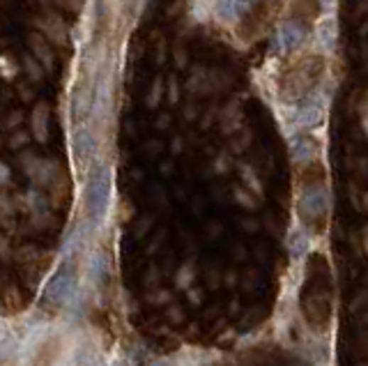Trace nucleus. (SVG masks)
Listing matches in <instances>:
<instances>
[{"label":"nucleus","instance_id":"nucleus-1","mask_svg":"<svg viewBox=\"0 0 368 366\" xmlns=\"http://www.w3.org/2000/svg\"><path fill=\"white\" fill-rule=\"evenodd\" d=\"M111 205V171L109 166H97L90 173L88 187H85V212L92 224H99Z\"/></svg>","mask_w":368,"mask_h":366},{"label":"nucleus","instance_id":"nucleus-2","mask_svg":"<svg viewBox=\"0 0 368 366\" xmlns=\"http://www.w3.org/2000/svg\"><path fill=\"white\" fill-rule=\"evenodd\" d=\"M72 150L76 161L81 163H90L97 157V150H99V141H97V134L90 124L79 122L72 131Z\"/></svg>","mask_w":368,"mask_h":366},{"label":"nucleus","instance_id":"nucleus-3","mask_svg":"<svg viewBox=\"0 0 368 366\" xmlns=\"http://www.w3.org/2000/svg\"><path fill=\"white\" fill-rule=\"evenodd\" d=\"M254 0H198V7H205L221 21H235L251 7Z\"/></svg>","mask_w":368,"mask_h":366},{"label":"nucleus","instance_id":"nucleus-4","mask_svg":"<svg viewBox=\"0 0 368 366\" xmlns=\"http://www.w3.org/2000/svg\"><path fill=\"white\" fill-rule=\"evenodd\" d=\"M288 118L293 120V127L297 131L306 129V127H313V124H318V122H320V118H323V99L320 97H311L306 104L297 106V109L290 111Z\"/></svg>","mask_w":368,"mask_h":366},{"label":"nucleus","instance_id":"nucleus-5","mask_svg":"<svg viewBox=\"0 0 368 366\" xmlns=\"http://www.w3.org/2000/svg\"><path fill=\"white\" fill-rule=\"evenodd\" d=\"M92 104H94V95H92V85L81 83L72 90V115L76 120H85L92 115Z\"/></svg>","mask_w":368,"mask_h":366},{"label":"nucleus","instance_id":"nucleus-6","mask_svg":"<svg viewBox=\"0 0 368 366\" xmlns=\"http://www.w3.org/2000/svg\"><path fill=\"white\" fill-rule=\"evenodd\" d=\"M302 37H304L302 26L295 23V21H288V23H283L276 31V49L281 53L293 51V49H297V46H299V42H302Z\"/></svg>","mask_w":368,"mask_h":366},{"label":"nucleus","instance_id":"nucleus-7","mask_svg":"<svg viewBox=\"0 0 368 366\" xmlns=\"http://www.w3.org/2000/svg\"><path fill=\"white\" fill-rule=\"evenodd\" d=\"M329 205V198H327V191L320 187H313L308 189L304 198H302V212L308 217H320L323 212H327Z\"/></svg>","mask_w":368,"mask_h":366},{"label":"nucleus","instance_id":"nucleus-8","mask_svg":"<svg viewBox=\"0 0 368 366\" xmlns=\"http://www.w3.org/2000/svg\"><path fill=\"white\" fill-rule=\"evenodd\" d=\"M72 286H74V281H72L70 272H58V274L51 279V284H48L46 297H48V300H51V302L60 304V302H65V300H67V295H70Z\"/></svg>","mask_w":368,"mask_h":366},{"label":"nucleus","instance_id":"nucleus-9","mask_svg":"<svg viewBox=\"0 0 368 366\" xmlns=\"http://www.w3.org/2000/svg\"><path fill=\"white\" fill-rule=\"evenodd\" d=\"M40 26H42V31L46 33V37L51 42H58V44H65L67 42V28H65V23L58 16H46V18H42Z\"/></svg>","mask_w":368,"mask_h":366},{"label":"nucleus","instance_id":"nucleus-10","mask_svg":"<svg viewBox=\"0 0 368 366\" xmlns=\"http://www.w3.org/2000/svg\"><path fill=\"white\" fill-rule=\"evenodd\" d=\"M31 46H33V58H35V60H40V65L44 67V70H51V67H53V53L46 46L44 37H40V35L31 37Z\"/></svg>","mask_w":368,"mask_h":366},{"label":"nucleus","instance_id":"nucleus-11","mask_svg":"<svg viewBox=\"0 0 368 366\" xmlns=\"http://www.w3.org/2000/svg\"><path fill=\"white\" fill-rule=\"evenodd\" d=\"M14 343H16V336H14L12 325L0 318V357H7V355L14 350Z\"/></svg>","mask_w":368,"mask_h":366},{"label":"nucleus","instance_id":"nucleus-12","mask_svg":"<svg viewBox=\"0 0 368 366\" xmlns=\"http://www.w3.org/2000/svg\"><path fill=\"white\" fill-rule=\"evenodd\" d=\"M33 127H35V134L37 139H44L46 136V106L40 104L35 109V115H33Z\"/></svg>","mask_w":368,"mask_h":366},{"label":"nucleus","instance_id":"nucleus-13","mask_svg":"<svg viewBox=\"0 0 368 366\" xmlns=\"http://www.w3.org/2000/svg\"><path fill=\"white\" fill-rule=\"evenodd\" d=\"M334 35H336V26H334V21H332V18H325L323 26H320V42H323L325 49H329V46H332Z\"/></svg>","mask_w":368,"mask_h":366},{"label":"nucleus","instance_id":"nucleus-14","mask_svg":"<svg viewBox=\"0 0 368 366\" xmlns=\"http://www.w3.org/2000/svg\"><path fill=\"white\" fill-rule=\"evenodd\" d=\"M313 157V146L308 141L304 139H297L295 143V159L297 161H306V159H311Z\"/></svg>","mask_w":368,"mask_h":366},{"label":"nucleus","instance_id":"nucleus-15","mask_svg":"<svg viewBox=\"0 0 368 366\" xmlns=\"http://www.w3.org/2000/svg\"><path fill=\"white\" fill-rule=\"evenodd\" d=\"M290 249H293L295 256H302L308 249V237L302 233V230H297V233L293 235V239H290Z\"/></svg>","mask_w":368,"mask_h":366},{"label":"nucleus","instance_id":"nucleus-16","mask_svg":"<svg viewBox=\"0 0 368 366\" xmlns=\"http://www.w3.org/2000/svg\"><path fill=\"white\" fill-rule=\"evenodd\" d=\"M26 72H28V76H31L33 81H40V79H42L44 67H42V65H37L35 58L28 55V58H26Z\"/></svg>","mask_w":368,"mask_h":366},{"label":"nucleus","instance_id":"nucleus-17","mask_svg":"<svg viewBox=\"0 0 368 366\" xmlns=\"http://www.w3.org/2000/svg\"><path fill=\"white\" fill-rule=\"evenodd\" d=\"M150 366H175V364H173V362H154Z\"/></svg>","mask_w":368,"mask_h":366},{"label":"nucleus","instance_id":"nucleus-18","mask_svg":"<svg viewBox=\"0 0 368 366\" xmlns=\"http://www.w3.org/2000/svg\"><path fill=\"white\" fill-rule=\"evenodd\" d=\"M5 176H7V173H5V166H0V180H5Z\"/></svg>","mask_w":368,"mask_h":366},{"label":"nucleus","instance_id":"nucleus-19","mask_svg":"<svg viewBox=\"0 0 368 366\" xmlns=\"http://www.w3.org/2000/svg\"><path fill=\"white\" fill-rule=\"evenodd\" d=\"M332 3H334V0H323V5H325V7H332Z\"/></svg>","mask_w":368,"mask_h":366}]
</instances>
